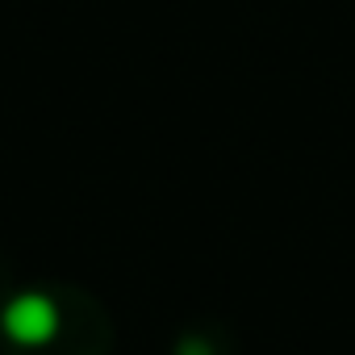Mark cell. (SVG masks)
I'll return each instance as SVG.
<instances>
[{
	"label": "cell",
	"instance_id": "obj_1",
	"mask_svg": "<svg viewBox=\"0 0 355 355\" xmlns=\"http://www.w3.org/2000/svg\"><path fill=\"white\" fill-rule=\"evenodd\" d=\"M0 330L21 347H46L59 334V309L42 293H17L0 313Z\"/></svg>",
	"mask_w": 355,
	"mask_h": 355
}]
</instances>
